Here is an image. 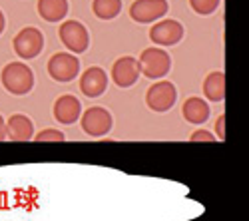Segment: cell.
Masks as SVG:
<instances>
[{
    "mask_svg": "<svg viewBox=\"0 0 249 221\" xmlns=\"http://www.w3.org/2000/svg\"><path fill=\"white\" fill-rule=\"evenodd\" d=\"M138 64H140V72L146 78L160 80L172 70V58L161 48H148L142 52Z\"/></svg>",
    "mask_w": 249,
    "mask_h": 221,
    "instance_id": "7a4b0ae2",
    "label": "cell"
},
{
    "mask_svg": "<svg viewBox=\"0 0 249 221\" xmlns=\"http://www.w3.org/2000/svg\"><path fill=\"white\" fill-rule=\"evenodd\" d=\"M183 38V26L178 20H160L150 30V40L158 46H174Z\"/></svg>",
    "mask_w": 249,
    "mask_h": 221,
    "instance_id": "30bf717a",
    "label": "cell"
},
{
    "mask_svg": "<svg viewBox=\"0 0 249 221\" xmlns=\"http://www.w3.org/2000/svg\"><path fill=\"white\" fill-rule=\"evenodd\" d=\"M168 10V0H134V4L130 6V16L140 24H150L165 16Z\"/></svg>",
    "mask_w": 249,
    "mask_h": 221,
    "instance_id": "ba28073f",
    "label": "cell"
},
{
    "mask_svg": "<svg viewBox=\"0 0 249 221\" xmlns=\"http://www.w3.org/2000/svg\"><path fill=\"white\" fill-rule=\"evenodd\" d=\"M106 88H108V76H106V72H104L102 68H98V66L88 68L84 74H82V78H80V90H82V94L88 96V98L102 96L104 92H106Z\"/></svg>",
    "mask_w": 249,
    "mask_h": 221,
    "instance_id": "8fae6325",
    "label": "cell"
},
{
    "mask_svg": "<svg viewBox=\"0 0 249 221\" xmlns=\"http://www.w3.org/2000/svg\"><path fill=\"white\" fill-rule=\"evenodd\" d=\"M192 142H213V134L207 130H197L192 134Z\"/></svg>",
    "mask_w": 249,
    "mask_h": 221,
    "instance_id": "ffe728a7",
    "label": "cell"
},
{
    "mask_svg": "<svg viewBox=\"0 0 249 221\" xmlns=\"http://www.w3.org/2000/svg\"><path fill=\"white\" fill-rule=\"evenodd\" d=\"M14 52L22 60H32L44 50V36L38 28H22L12 40Z\"/></svg>",
    "mask_w": 249,
    "mask_h": 221,
    "instance_id": "3957f363",
    "label": "cell"
},
{
    "mask_svg": "<svg viewBox=\"0 0 249 221\" xmlns=\"http://www.w3.org/2000/svg\"><path fill=\"white\" fill-rule=\"evenodd\" d=\"M0 80H2V86L14 96H24L34 88V72L22 62L6 64Z\"/></svg>",
    "mask_w": 249,
    "mask_h": 221,
    "instance_id": "6da1fadb",
    "label": "cell"
},
{
    "mask_svg": "<svg viewBox=\"0 0 249 221\" xmlns=\"http://www.w3.org/2000/svg\"><path fill=\"white\" fill-rule=\"evenodd\" d=\"M80 116H82V104H80V100L74 98L72 94L60 96L54 102V118L60 124H64V126L74 124Z\"/></svg>",
    "mask_w": 249,
    "mask_h": 221,
    "instance_id": "7c38bea8",
    "label": "cell"
},
{
    "mask_svg": "<svg viewBox=\"0 0 249 221\" xmlns=\"http://www.w3.org/2000/svg\"><path fill=\"white\" fill-rule=\"evenodd\" d=\"M6 136L12 142H28L34 137V124L24 114H14L6 119Z\"/></svg>",
    "mask_w": 249,
    "mask_h": 221,
    "instance_id": "4fadbf2b",
    "label": "cell"
},
{
    "mask_svg": "<svg viewBox=\"0 0 249 221\" xmlns=\"http://www.w3.org/2000/svg\"><path fill=\"white\" fill-rule=\"evenodd\" d=\"M80 124H82V130H84L88 136L92 137H102L106 136L110 130H112V114L106 110V108H100V106H94V108H88L86 112H82L80 116Z\"/></svg>",
    "mask_w": 249,
    "mask_h": 221,
    "instance_id": "5b68a950",
    "label": "cell"
},
{
    "mask_svg": "<svg viewBox=\"0 0 249 221\" xmlns=\"http://www.w3.org/2000/svg\"><path fill=\"white\" fill-rule=\"evenodd\" d=\"M2 139H6V122H4V118L0 116V142Z\"/></svg>",
    "mask_w": 249,
    "mask_h": 221,
    "instance_id": "7402d4cb",
    "label": "cell"
},
{
    "mask_svg": "<svg viewBox=\"0 0 249 221\" xmlns=\"http://www.w3.org/2000/svg\"><path fill=\"white\" fill-rule=\"evenodd\" d=\"M181 114L185 118V122H190L194 126H201L210 119V106H207L205 100H201L197 96H192L183 102Z\"/></svg>",
    "mask_w": 249,
    "mask_h": 221,
    "instance_id": "5bb4252c",
    "label": "cell"
},
{
    "mask_svg": "<svg viewBox=\"0 0 249 221\" xmlns=\"http://www.w3.org/2000/svg\"><path fill=\"white\" fill-rule=\"evenodd\" d=\"M178 100V90L172 82H168V80H160V82H156L154 86H150L148 94H146V104L152 112H168L174 108Z\"/></svg>",
    "mask_w": 249,
    "mask_h": 221,
    "instance_id": "277c9868",
    "label": "cell"
},
{
    "mask_svg": "<svg viewBox=\"0 0 249 221\" xmlns=\"http://www.w3.org/2000/svg\"><path fill=\"white\" fill-rule=\"evenodd\" d=\"M140 64L138 60L132 56H122L118 58L114 66H112V80L116 82V86L120 88H130L138 82L140 78Z\"/></svg>",
    "mask_w": 249,
    "mask_h": 221,
    "instance_id": "9c48e42d",
    "label": "cell"
},
{
    "mask_svg": "<svg viewBox=\"0 0 249 221\" xmlns=\"http://www.w3.org/2000/svg\"><path fill=\"white\" fill-rule=\"evenodd\" d=\"M38 14L46 22H60L68 14V0H38Z\"/></svg>",
    "mask_w": 249,
    "mask_h": 221,
    "instance_id": "9a60e30c",
    "label": "cell"
},
{
    "mask_svg": "<svg viewBox=\"0 0 249 221\" xmlns=\"http://www.w3.org/2000/svg\"><path fill=\"white\" fill-rule=\"evenodd\" d=\"M4 26H6V18H4L2 10H0V34H2V32H4Z\"/></svg>",
    "mask_w": 249,
    "mask_h": 221,
    "instance_id": "603a6c76",
    "label": "cell"
},
{
    "mask_svg": "<svg viewBox=\"0 0 249 221\" xmlns=\"http://www.w3.org/2000/svg\"><path fill=\"white\" fill-rule=\"evenodd\" d=\"M219 2H221V0H190V6L199 16H210V14H213L217 10Z\"/></svg>",
    "mask_w": 249,
    "mask_h": 221,
    "instance_id": "ac0fdd59",
    "label": "cell"
},
{
    "mask_svg": "<svg viewBox=\"0 0 249 221\" xmlns=\"http://www.w3.org/2000/svg\"><path fill=\"white\" fill-rule=\"evenodd\" d=\"M92 10L100 20H112L122 10V0H94Z\"/></svg>",
    "mask_w": 249,
    "mask_h": 221,
    "instance_id": "e0dca14e",
    "label": "cell"
},
{
    "mask_svg": "<svg viewBox=\"0 0 249 221\" xmlns=\"http://www.w3.org/2000/svg\"><path fill=\"white\" fill-rule=\"evenodd\" d=\"M60 40L70 52H76V54L86 52L90 46V34L86 26L78 22V20H68V22L60 26Z\"/></svg>",
    "mask_w": 249,
    "mask_h": 221,
    "instance_id": "8992f818",
    "label": "cell"
},
{
    "mask_svg": "<svg viewBox=\"0 0 249 221\" xmlns=\"http://www.w3.org/2000/svg\"><path fill=\"white\" fill-rule=\"evenodd\" d=\"M36 139H38V142H64V139H66V136L62 134L60 130H54V128H50V130L40 132V134L36 136Z\"/></svg>",
    "mask_w": 249,
    "mask_h": 221,
    "instance_id": "d6986e66",
    "label": "cell"
},
{
    "mask_svg": "<svg viewBox=\"0 0 249 221\" xmlns=\"http://www.w3.org/2000/svg\"><path fill=\"white\" fill-rule=\"evenodd\" d=\"M80 72L78 58L70 52H58L48 60V74L56 82H70Z\"/></svg>",
    "mask_w": 249,
    "mask_h": 221,
    "instance_id": "52a82bcc",
    "label": "cell"
},
{
    "mask_svg": "<svg viewBox=\"0 0 249 221\" xmlns=\"http://www.w3.org/2000/svg\"><path fill=\"white\" fill-rule=\"evenodd\" d=\"M215 134L219 139H225V116H219L215 122Z\"/></svg>",
    "mask_w": 249,
    "mask_h": 221,
    "instance_id": "44dd1931",
    "label": "cell"
},
{
    "mask_svg": "<svg viewBox=\"0 0 249 221\" xmlns=\"http://www.w3.org/2000/svg\"><path fill=\"white\" fill-rule=\"evenodd\" d=\"M203 94L212 102H223L225 98V74L223 72H212L203 82Z\"/></svg>",
    "mask_w": 249,
    "mask_h": 221,
    "instance_id": "2e32d148",
    "label": "cell"
}]
</instances>
